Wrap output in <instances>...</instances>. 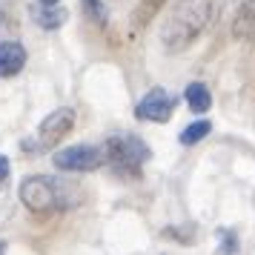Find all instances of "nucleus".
<instances>
[{
    "label": "nucleus",
    "mask_w": 255,
    "mask_h": 255,
    "mask_svg": "<svg viewBox=\"0 0 255 255\" xmlns=\"http://www.w3.org/2000/svg\"><path fill=\"white\" fill-rule=\"evenodd\" d=\"M224 0H178L161 29L166 52H184L218 20Z\"/></svg>",
    "instance_id": "f257e3e1"
},
{
    "label": "nucleus",
    "mask_w": 255,
    "mask_h": 255,
    "mask_svg": "<svg viewBox=\"0 0 255 255\" xmlns=\"http://www.w3.org/2000/svg\"><path fill=\"white\" fill-rule=\"evenodd\" d=\"M17 198L32 212H63L75 204L72 184L52 175H29L17 186Z\"/></svg>",
    "instance_id": "f03ea898"
},
{
    "label": "nucleus",
    "mask_w": 255,
    "mask_h": 255,
    "mask_svg": "<svg viewBox=\"0 0 255 255\" xmlns=\"http://www.w3.org/2000/svg\"><path fill=\"white\" fill-rule=\"evenodd\" d=\"M149 146L138 135H112L106 138L104 146V158L124 172H140V166L149 161Z\"/></svg>",
    "instance_id": "7ed1b4c3"
},
{
    "label": "nucleus",
    "mask_w": 255,
    "mask_h": 255,
    "mask_svg": "<svg viewBox=\"0 0 255 255\" xmlns=\"http://www.w3.org/2000/svg\"><path fill=\"white\" fill-rule=\"evenodd\" d=\"M55 166L60 172H92L106 161L101 146H89V143H78V146H66V149L55 152Z\"/></svg>",
    "instance_id": "20e7f679"
},
{
    "label": "nucleus",
    "mask_w": 255,
    "mask_h": 255,
    "mask_svg": "<svg viewBox=\"0 0 255 255\" xmlns=\"http://www.w3.org/2000/svg\"><path fill=\"white\" fill-rule=\"evenodd\" d=\"M172 112H175V98L166 92V89H161V86L149 89V92L138 101V106H135V118L152 121V124H166Z\"/></svg>",
    "instance_id": "39448f33"
},
{
    "label": "nucleus",
    "mask_w": 255,
    "mask_h": 255,
    "mask_svg": "<svg viewBox=\"0 0 255 255\" xmlns=\"http://www.w3.org/2000/svg\"><path fill=\"white\" fill-rule=\"evenodd\" d=\"M72 129H75V109L60 106V109H55V112H49L43 118V124L37 129V140H40V146H55L58 140L69 135Z\"/></svg>",
    "instance_id": "423d86ee"
},
{
    "label": "nucleus",
    "mask_w": 255,
    "mask_h": 255,
    "mask_svg": "<svg viewBox=\"0 0 255 255\" xmlns=\"http://www.w3.org/2000/svg\"><path fill=\"white\" fill-rule=\"evenodd\" d=\"M26 66V49L17 40L0 43V78H14Z\"/></svg>",
    "instance_id": "0eeeda50"
},
{
    "label": "nucleus",
    "mask_w": 255,
    "mask_h": 255,
    "mask_svg": "<svg viewBox=\"0 0 255 255\" xmlns=\"http://www.w3.org/2000/svg\"><path fill=\"white\" fill-rule=\"evenodd\" d=\"M232 37L250 43L255 40V0H244L232 17Z\"/></svg>",
    "instance_id": "6e6552de"
},
{
    "label": "nucleus",
    "mask_w": 255,
    "mask_h": 255,
    "mask_svg": "<svg viewBox=\"0 0 255 255\" xmlns=\"http://www.w3.org/2000/svg\"><path fill=\"white\" fill-rule=\"evenodd\" d=\"M184 98H186V104H189V109L192 112H198V115H204V112H209V106H212V95H209V86L207 83H189L184 89Z\"/></svg>",
    "instance_id": "1a4fd4ad"
},
{
    "label": "nucleus",
    "mask_w": 255,
    "mask_h": 255,
    "mask_svg": "<svg viewBox=\"0 0 255 255\" xmlns=\"http://www.w3.org/2000/svg\"><path fill=\"white\" fill-rule=\"evenodd\" d=\"M209 132H212V124H209V121H204V118H201V121H192V124L181 132V143H184V146L201 143L204 138H209Z\"/></svg>",
    "instance_id": "9d476101"
},
{
    "label": "nucleus",
    "mask_w": 255,
    "mask_h": 255,
    "mask_svg": "<svg viewBox=\"0 0 255 255\" xmlns=\"http://www.w3.org/2000/svg\"><path fill=\"white\" fill-rule=\"evenodd\" d=\"M35 20L43 26V29H58V26L66 20V12H63V9H55V6H46L43 12L35 14Z\"/></svg>",
    "instance_id": "9b49d317"
},
{
    "label": "nucleus",
    "mask_w": 255,
    "mask_h": 255,
    "mask_svg": "<svg viewBox=\"0 0 255 255\" xmlns=\"http://www.w3.org/2000/svg\"><path fill=\"white\" fill-rule=\"evenodd\" d=\"M81 3H83V14H86L92 23H98V26L106 23V9H104L101 0H81Z\"/></svg>",
    "instance_id": "f8f14e48"
},
{
    "label": "nucleus",
    "mask_w": 255,
    "mask_h": 255,
    "mask_svg": "<svg viewBox=\"0 0 255 255\" xmlns=\"http://www.w3.org/2000/svg\"><path fill=\"white\" fill-rule=\"evenodd\" d=\"M221 250L218 253L221 255H232V253H238V235H235V232L232 230H221Z\"/></svg>",
    "instance_id": "ddd939ff"
},
{
    "label": "nucleus",
    "mask_w": 255,
    "mask_h": 255,
    "mask_svg": "<svg viewBox=\"0 0 255 255\" xmlns=\"http://www.w3.org/2000/svg\"><path fill=\"white\" fill-rule=\"evenodd\" d=\"M9 178V158L6 155H0V184Z\"/></svg>",
    "instance_id": "4468645a"
},
{
    "label": "nucleus",
    "mask_w": 255,
    "mask_h": 255,
    "mask_svg": "<svg viewBox=\"0 0 255 255\" xmlns=\"http://www.w3.org/2000/svg\"><path fill=\"white\" fill-rule=\"evenodd\" d=\"M40 3H43V6H55V3H58V0H40Z\"/></svg>",
    "instance_id": "2eb2a0df"
},
{
    "label": "nucleus",
    "mask_w": 255,
    "mask_h": 255,
    "mask_svg": "<svg viewBox=\"0 0 255 255\" xmlns=\"http://www.w3.org/2000/svg\"><path fill=\"white\" fill-rule=\"evenodd\" d=\"M3 253H6V244L0 241V255H3Z\"/></svg>",
    "instance_id": "dca6fc26"
}]
</instances>
